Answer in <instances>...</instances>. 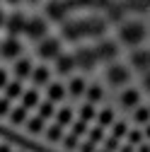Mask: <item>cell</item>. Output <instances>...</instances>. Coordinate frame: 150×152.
Masks as SVG:
<instances>
[{
    "mask_svg": "<svg viewBox=\"0 0 150 152\" xmlns=\"http://www.w3.org/2000/svg\"><path fill=\"white\" fill-rule=\"evenodd\" d=\"M119 36H121L124 44H128V46H138V44L145 39V27H143L140 22H126V24L121 27Z\"/></svg>",
    "mask_w": 150,
    "mask_h": 152,
    "instance_id": "6da1fadb",
    "label": "cell"
},
{
    "mask_svg": "<svg viewBox=\"0 0 150 152\" xmlns=\"http://www.w3.org/2000/svg\"><path fill=\"white\" fill-rule=\"evenodd\" d=\"M104 31V22L99 20H87V22H78V24H70L63 34L75 39V36H82V34H102Z\"/></svg>",
    "mask_w": 150,
    "mask_h": 152,
    "instance_id": "7a4b0ae2",
    "label": "cell"
},
{
    "mask_svg": "<svg viewBox=\"0 0 150 152\" xmlns=\"http://www.w3.org/2000/svg\"><path fill=\"white\" fill-rule=\"evenodd\" d=\"M107 80H109V85H126L128 82V70L124 65H111L107 70Z\"/></svg>",
    "mask_w": 150,
    "mask_h": 152,
    "instance_id": "3957f363",
    "label": "cell"
},
{
    "mask_svg": "<svg viewBox=\"0 0 150 152\" xmlns=\"http://www.w3.org/2000/svg\"><path fill=\"white\" fill-rule=\"evenodd\" d=\"M131 63H133V68H138L143 72H150V51H136L131 56Z\"/></svg>",
    "mask_w": 150,
    "mask_h": 152,
    "instance_id": "277c9868",
    "label": "cell"
},
{
    "mask_svg": "<svg viewBox=\"0 0 150 152\" xmlns=\"http://www.w3.org/2000/svg\"><path fill=\"white\" fill-rule=\"evenodd\" d=\"M95 61H97V53H95V51L82 48V51H78V53H75V63H78V65H82V68H92V65H95Z\"/></svg>",
    "mask_w": 150,
    "mask_h": 152,
    "instance_id": "5b68a950",
    "label": "cell"
},
{
    "mask_svg": "<svg viewBox=\"0 0 150 152\" xmlns=\"http://www.w3.org/2000/svg\"><path fill=\"white\" fill-rule=\"evenodd\" d=\"M95 53H97V58L109 61V58H114V56H116V46L111 44V41H104V44H99V46L95 48Z\"/></svg>",
    "mask_w": 150,
    "mask_h": 152,
    "instance_id": "8992f818",
    "label": "cell"
},
{
    "mask_svg": "<svg viewBox=\"0 0 150 152\" xmlns=\"http://www.w3.org/2000/svg\"><path fill=\"white\" fill-rule=\"evenodd\" d=\"M20 41H17V39H7L5 44H3V48H0V53H3L5 56V58H15V56L17 53H20Z\"/></svg>",
    "mask_w": 150,
    "mask_h": 152,
    "instance_id": "52a82bcc",
    "label": "cell"
},
{
    "mask_svg": "<svg viewBox=\"0 0 150 152\" xmlns=\"http://www.w3.org/2000/svg\"><path fill=\"white\" fill-rule=\"evenodd\" d=\"M39 53L44 56V58H53V56H58V41L56 39H49L39 46Z\"/></svg>",
    "mask_w": 150,
    "mask_h": 152,
    "instance_id": "ba28073f",
    "label": "cell"
},
{
    "mask_svg": "<svg viewBox=\"0 0 150 152\" xmlns=\"http://www.w3.org/2000/svg\"><path fill=\"white\" fill-rule=\"evenodd\" d=\"M24 31H27L29 36H34V39H39V36L46 31V27H44V22H41V20H32V22H27Z\"/></svg>",
    "mask_w": 150,
    "mask_h": 152,
    "instance_id": "9c48e42d",
    "label": "cell"
},
{
    "mask_svg": "<svg viewBox=\"0 0 150 152\" xmlns=\"http://www.w3.org/2000/svg\"><path fill=\"white\" fill-rule=\"evenodd\" d=\"M138 99H140V94H138L136 89H126V92L121 94V104H124L126 109H131V106H136V104H138Z\"/></svg>",
    "mask_w": 150,
    "mask_h": 152,
    "instance_id": "30bf717a",
    "label": "cell"
},
{
    "mask_svg": "<svg viewBox=\"0 0 150 152\" xmlns=\"http://www.w3.org/2000/svg\"><path fill=\"white\" fill-rule=\"evenodd\" d=\"M36 104H39V92H36V89H29V92L22 94V106L24 109H32Z\"/></svg>",
    "mask_w": 150,
    "mask_h": 152,
    "instance_id": "8fae6325",
    "label": "cell"
},
{
    "mask_svg": "<svg viewBox=\"0 0 150 152\" xmlns=\"http://www.w3.org/2000/svg\"><path fill=\"white\" fill-rule=\"evenodd\" d=\"M97 126H102V128H107V126H114V111H111V109H104L102 113H99V116H97Z\"/></svg>",
    "mask_w": 150,
    "mask_h": 152,
    "instance_id": "7c38bea8",
    "label": "cell"
},
{
    "mask_svg": "<svg viewBox=\"0 0 150 152\" xmlns=\"http://www.w3.org/2000/svg\"><path fill=\"white\" fill-rule=\"evenodd\" d=\"M15 72H17V77H27V75H32V63L29 61H17V65H15Z\"/></svg>",
    "mask_w": 150,
    "mask_h": 152,
    "instance_id": "4fadbf2b",
    "label": "cell"
},
{
    "mask_svg": "<svg viewBox=\"0 0 150 152\" xmlns=\"http://www.w3.org/2000/svg\"><path fill=\"white\" fill-rule=\"evenodd\" d=\"M10 118H12V123H15V126L24 123V121H27V109H24V106H20V109H12V111H10Z\"/></svg>",
    "mask_w": 150,
    "mask_h": 152,
    "instance_id": "5bb4252c",
    "label": "cell"
},
{
    "mask_svg": "<svg viewBox=\"0 0 150 152\" xmlns=\"http://www.w3.org/2000/svg\"><path fill=\"white\" fill-rule=\"evenodd\" d=\"M63 94H65L63 85H49V102H58V99H63Z\"/></svg>",
    "mask_w": 150,
    "mask_h": 152,
    "instance_id": "9a60e30c",
    "label": "cell"
},
{
    "mask_svg": "<svg viewBox=\"0 0 150 152\" xmlns=\"http://www.w3.org/2000/svg\"><path fill=\"white\" fill-rule=\"evenodd\" d=\"M87 140H90V142H95V145H97V142H102V140H104V128H102V126L90 128V133H87Z\"/></svg>",
    "mask_w": 150,
    "mask_h": 152,
    "instance_id": "2e32d148",
    "label": "cell"
},
{
    "mask_svg": "<svg viewBox=\"0 0 150 152\" xmlns=\"http://www.w3.org/2000/svg\"><path fill=\"white\" fill-rule=\"evenodd\" d=\"M75 65V56H63L58 58V72H70Z\"/></svg>",
    "mask_w": 150,
    "mask_h": 152,
    "instance_id": "e0dca14e",
    "label": "cell"
},
{
    "mask_svg": "<svg viewBox=\"0 0 150 152\" xmlns=\"http://www.w3.org/2000/svg\"><path fill=\"white\" fill-rule=\"evenodd\" d=\"M143 138H145V135H143L140 130H128L126 142H128V145H133V147H140V145H143Z\"/></svg>",
    "mask_w": 150,
    "mask_h": 152,
    "instance_id": "ac0fdd59",
    "label": "cell"
},
{
    "mask_svg": "<svg viewBox=\"0 0 150 152\" xmlns=\"http://www.w3.org/2000/svg\"><path fill=\"white\" fill-rule=\"evenodd\" d=\"M27 130H29V133H41V130H44V118H41V116L29 118V121H27Z\"/></svg>",
    "mask_w": 150,
    "mask_h": 152,
    "instance_id": "d6986e66",
    "label": "cell"
},
{
    "mask_svg": "<svg viewBox=\"0 0 150 152\" xmlns=\"http://www.w3.org/2000/svg\"><path fill=\"white\" fill-rule=\"evenodd\" d=\"M20 94H22L20 80H17V82H10V85L5 87V97H7V99H15V97H20Z\"/></svg>",
    "mask_w": 150,
    "mask_h": 152,
    "instance_id": "ffe728a7",
    "label": "cell"
},
{
    "mask_svg": "<svg viewBox=\"0 0 150 152\" xmlns=\"http://www.w3.org/2000/svg\"><path fill=\"white\" fill-rule=\"evenodd\" d=\"M46 138H49V140H53V142H58V140L63 138V128H61L58 123H56V126H51V128L46 130Z\"/></svg>",
    "mask_w": 150,
    "mask_h": 152,
    "instance_id": "44dd1931",
    "label": "cell"
},
{
    "mask_svg": "<svg viewBox=\"0 0 150 152\" xmlns=\"http://www.w3.org/2000/svg\"><path fill=\"white\" fill-rule=\"evenodd\" d=\"M70 133H73V135H78V138H80V135H85V133H90V128H87V123H85V121L80 118V121H75V123H73Z\"/></svg>",
    "mask_w": 150,
    "mask_h": 152,
    "instance_id": "7402d4cb",
    "label": "cell"
},
{
    "mask_svg": "<svg viewBox=\"0 0 150 152\" xmlns=\"http://www.w3.org/2000/svg\"><path fill=\"white\" fill-rule=\"evenodd\" d=\"M111 135H114V138H126L128 135V126L124 123V121H119V123H114V130H111Z\"/></svg>",
    "mask_w": 150,
    "mask_h": 152,
    "instance_id": "603a6c76",
    "label": "cell"
},
{
    "mask_svg": "<svg viewBox=\"0 0 150 152\" xmlns=\"http://www.w3.org/2000/svg\"><path fill=\"white\" fill-rule=\"evenodd\" d=\"M32 77H34L36 85H44V82L49 80V70H46V68H36V70L32 72Z\"/></svg>",
    "mask_w": 150,
    "mask_h": 152,
    "instance_id": "cb8c5ba5",
    "label": "cell"
},
{
    "mask_svg": "<svg viewBox=\"0 0 150 152\" xmlns=\"http://www.w3.org/2000/svg\"><path fill=\"white\" fill-rule=\"evenodd\" d=\"M39 116H41L44 121L53 116V102H44V104H39Z\"/></svg>",
    "mask_w": 150,
    "mask_h": 152,
    "instance_id": "d4e9b609",
    "label": "cell"
},
{
    "mask_svg": "<svg viewBox=\"0 0 150 152\" xmlns=\"http://www.w3.org/2000/svg\"><path fill=\"white\" fill-rule=\"evenodd\" d=\"M82 92H85V82H82L80 77H75V80L70 82V94H73V97H80Z\"/></svg>",
    "mask_w": 150,
    "mask_h": 152,
    "instance_id": "484cf974",
    "label": "cell"
},
{
    "mask_svg": "<svg viewBox=\"0 0 150 152\" xmlns=\"http://www.w3.org/2000/svg\"><path fill=\"white\" fill-rule=\"evenodd\" d=\"M80 118H82L85 123H90L92 118H95V106H92V104H85V106L80 109Z\"/></svg>",
    "mask_w": 150,
    "mask_h": 152,
    "instance_id": "4316f807",
    "label": "cell"
},
{
    "mask_svg": "<svg viewBox=\"0 0 150 152\" xmlns=\"http://www.w3.org/2000/svg\"><path fill=\"white\" fill-rule=\"evenodd\" d=\"M136 121H138V123H145V126L150 123V109H148V106H140V109L136 111Z\"/></svg>",
    "mask_w": 150,
    "mask_h": 152,
    "instance_id": "83f0119b",
    "label": "cell"
},
{
    "mask_svg": "<svg viewBox=\"0 0 150 152\" xmlns=\"http://www.w3.org/2000/svg\"><path fill=\"white\" fill-rule=\"evenodd\" d=\"M73 121V111L70 109H63V111H58V126L63 128V126H68Z\"/></svg>",
    "mask_w": 150,
    "mask_h": 152,
    "instance_id": "f1b7e54d",
    "label": "cell"
},
{
    "mask_svg": "<svg viewBox=\"0 0 150 152\" xmlns=\"http://www.w3.org/2000/svg\"><path fill=\"white\" fill-rule=\"evenodd\" d=\"M104 150H107V152H116V150H121L119 138H114V135H111V138H107V140H104Z\"/></svg>",
    "mask_w": 150,
    "mask_h": 152,
    "instance_id": "f546056e",
    "label": "cell"
},
{
    "mask_svg": "<svg viewBox=\"0 0 150 152\" xmlns=\"http://www.w3.org/2000/svg\"><path fill=\"white\" fill-rule=\"evenodd\" d=\"M87 99H90V104L99 102V99H102V89H99V87H90V89H87Z\"/></svg>",
    "mask_w": 150,
    "mask_h": 152,
    "instance_id": "4dcf8cb0",
    "label": "cell"
},
{
    "mask_svg": "<svg viewBox=\"0 0 150 152\" xmlns=\"http://www.w3.org/2000/svg\"><path fill=\"white\" fill-rule=\"evenodd\" d=\"M63 147H65V150L78 147V135H73V133H70V135H65V138H63Z\"/></svg>",
    "mask_w": 150,
    "mask_h": 152,
    "instance_id": "1f68e13d",
    "label": "cell"
},
{
    "mask_svg": "<svg viewBox=\"0 0 150 152\" xmlns=\"http://www.w3.org/2000/svg\"><path fill=\"white\" fill-rule=\"evenodd\" d=\"M7 111H10V99L3 97V99H0V116H5Z\"/></svg>",
    "mask_w": 150,
    "mask_h": 152,
    "instance_id": "d6a6232c",
    "label": "cell"
},
{
    "mask_svg": "<svg viewBox=\"0 0 150 152\" xmlns=\"http://www.w3.org/2000/svg\"><path fill=\"white\" fill-rule=\"evenodd\" d=\"M80 152H95V142H90V140H85V142L80 145Z\"/></svg>",
    "mask_w": 150,
    "mask_h": 152,
    "instance_id": "836d02e7",
    "label": "cell"
},
{
    "mask_svg": "<svg viewBox=\"0 0 150 152\" xmlns=\"http://www.w3.org/2000/svg\"><path fill=\"white\" fill-rule=\"evenodd\" d=\"M3 87H7V75H5V70H0V89Z\"/></svg>",
    "mask_w": 150,
    "mask_h": 152,
    "instance_id": "e575fe53",
    "label": "cell"
},
{
    "mask_svg": "<svg viewBox=\"0 0 150 152\" xmlns=\"http://www.w3.org/2000/svg\"><path fill=\"white\" fill-rule=\"evenodd\" d=\"M143 87L150 92V72H145V77H143Z\"/></svg>",
    "mask_w": 150,
    "mask_h": 152,
    "instance_id": "d590c367",
    "label": "cell"
},
{
    "mask_svg": "<svg viewBox=\"0 0 150 152\" xmlns=\"http://www.w3.org/2000/svg\"><path fill=\"white\" fill-rule=\"evenodd\" d=\"M119 152H133V145H128V142H126V145H121Z\"/></svg>",
    "mask_w": 150,
    "mask_h": 152,
    "instance_id": "8d00e7d4",
    "label": "cell"
},
{
    "mask_svg": "<svg viewBox=\"0 0 150 152\" xmlns=\"http://www.w3.org/2000/svg\"><path fill=\"white\" fill-rule=\"evenodd\" d=\"M138 152H150V145H148V142H143V145L138 147Z\"/></svg>",
    "mask_w": 150,
    "mask_h": 152,
    "instance_id": "74e56055",
    "label": "cell"
},
{
    "mask_svg": "<svg viewBox=\"0 0 150 152\" xmlns=\"http://www.w3.org/2000/svg\"><path fill=\"white\" fill-rule=\"evenodd\" d=\"M143 135H145V138H148V140H150V123H148V126H145V130H143Z\"/></svg>",
    "mask_w": 150,
    "mask_h": 152,
    "instance_id": "f35d334b",
    "label": "cell"
},
{
    "mask_svg": "<svg viewBox=\"0 0 150 152\" xmlns=\"http://www.w3.org/2000/svg\"><path fill=\"white\" fill-rule=\"evenodd\" d=\"M0 152H12V150H10L7 145H0Z\"/></svg>",
    "mask_w": 150,
    "mask_h": 152,
    "instance_id": "ab89813d",
    "label": "cell"
},
{
    "mask_svg": "<svg viewBox=\"0 0 150 152\" xmlns=\"http://www.w3.org/2000/svg\"><path fill=\"white\" fill-rule=\"evenodd\" d=\"M102 152H107V150H102Z\"/></svg>",
    "mask_w": 150,
    "mask_h": 152,
    "instance_id": "60d3db41",
    "label": "cell"
},
{
    "mask_svg": "<svg viewBox=\"0 0 150 152\" xmlns=\"http://www.w3.org/2000/svg\"><path fill=\"white\" fill-rule=\"evenodd\" d=\"M148 3H150V0H148Z\"/></svg>",
    "mask_w": 150,
    "mask_h": 152,
    "instance_id": "b9f144b4",
    "label": "cell"
}]
</instances>
